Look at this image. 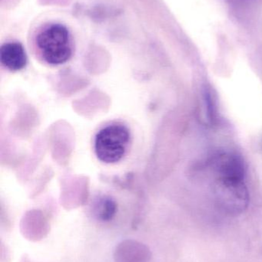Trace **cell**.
<instances>
[{"label":"cell","instance_id":"5","mask_svg":"<svg viewBox=\"0 0 262 262\" xmlns=\"http://www.w3.org/2000/svg\"><path fill=\"white\" fill-rule=\"evenodd\" d=\"M0 62L9 72L23 70L28 64V56L21 43L9 41L0 48Z\"/></svg>","mask_w":262,"mask_h":262},{"label":"cell","instance_id":"7","mask_svg":"<svg viewBox=\"0 0 262 262\" xmlns=\"http://www.w3.org/2000/svg\"><path fill=\"white\" fill-rule=\"evenodd\" d=\"M205 104H206V115H207L208 121L213 124L215 122L216 112H215V102H214L213 97L210 92H206L205 93Z\"/></svg>","mask_w":262,"mask_h":262},{"label":"cell","instance_id":"1","mask_svg":"<svg viewBox=\"0 0 262 262\" xmlns=\"http://www.w3.org/2000/svg\"><path fill=\"white\" fill-rule=\"evenodd\" d=\"M35 44L39 58L52 67L66 64L73 56V38L69 29L61 23L43 26L35 36Z\"/></svg>","mask_w":262,"mask_h":262},{"label":"cell","instance_id":"3","mask_svg":"<svg viewBox=\"0 0 262 262\" xmlns=\"http://www.w3.org/2000/svg\"><path fill=\"white\" fill-rule=\"evenodd\" d=\"M213 192L218 207L229 215H239L249 206V192L246 180L215 179Z\"/></svg>","mask_w":262,"mask_h":262},{"label":"cell","instance_id":"2","mask_svg":"<svg viewBox=\"0 0 262 262\" xmlns=\"http://www.w3.org/2000/svg\"><path fill=\"white\" fill-rule=\"evenodd\" d=\"M132 143V130L129 126L121 121H112L95 133L94 154L103 164H117L128 155Z\"/></svg>","mask_w":262,"mask_h":262},{"label":"cell","instance_id":"4","mask_svg":"<svg viewBox=\"0 0 262 262\" xmlns=\"http://www.w3.org/2000/svg\"><path fill=\"white\" fill-rule=\"evenodd\" d=\"M208 166L215 179L246 180V164L236 152L232 151L215 152L209 158Z\"/></svg>","mask_w":262,"mask_h":262},{"label":"cell","instance_id":"6","mask_svg":"<svg viewBox=\"0 0 262 262\" xmlns=\"http://www.w3.org/2000/svg\"><path fill=\"white\" fill-rule=\"evenodd\" d=\"M94 212L96 216L103 221L109 220L115 215L116 212V203L109 195H101L95 200Z\"/></svg>","mask_w":262,"mask_h":262}]
</instances>
